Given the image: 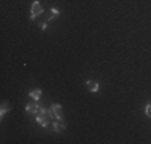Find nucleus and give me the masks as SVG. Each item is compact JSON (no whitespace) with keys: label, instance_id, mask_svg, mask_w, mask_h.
I'll return each instance as SVG.
<instances>
[{"label":"nucleus","instance_id":"f257e3e1","mask_svg":"<svg viewBox=\"0 0 151 144\" xmlns=\"http://www.w3.org/2000/svg\"><path fill=\"white\" fill-rule=\"evenodd\" d=\"M42 13H44V6H42L40 2H37V0H35V2L32 3V6H31V19L39 18Z\"/></svg>","mask_w":151,"mask_h":144},{"label":"nucleus","instance_id":"f03ea898","mask_svg":"<svg viewBox=\"0 0 151 144\" xmlns=\"http://www.w3.org/2000/svg\"><path fill=\"white\" fill-rule=\"evenodd\" d=\"M52 115H45V114H37L35 115V122H37L40 127H48L52 125Z\"/></svg>","mask_w":151,"mask_h":144},{"label":"nucleus","instance_id":"7ed1b4c3","mask_svg":"<svg viewBox=\"0 0 151 144\" xmlns=\"http://www.w3.org/2000/svg\"><path fill=\"white\" fill-rule=\"evenodd\" d=\"M52 127H53V131L55 133H61L66 130V122L63 120V118H55V120L52 122Z\"/></svg>","mask_w":151,"mask_h":144},{"label":"nucleus","instance_id":"20e7f679","mask_svg":"<svg viewBox=\"0 0 151 144\" xmlns=\"http://www.w3.org/2000/svg\"><path fill=\"white\" fill-rule=\"evenodd\" d=\"M39 109H40V104H39V101H32V103H29V104L26 106V112H27V114L37 115Z\"/></svg>","mask_w":151,"mask_h":144},{"label":"nucleus","instance_id":"39448f33","mask_svg":"<svg viewBox=\"0 0 151 144\" xmlns=\"http://www.w3.org/2000/svg\"><path fill=\"white\" fill-rule=\"evenodd\" d=\"M85 86H87V90H88V91H92V93H96L100 90V83H98V82H95V80H87V82H85Z\"/></svg>","mask_w":151,"mask_h":144},{"label":"nucleus","instance_id":"423d86ee","mask_svg":"<svg viewBox=\"0 0 151 144\" xmlns=\"http://www.w3.org/2000/svg\"><path fill=\"white\" fill-rule=\"evenodd\" d=\"M50 109H52V112H53V117H55V118H61V115H63V107H61L60 104H52Z\"/></svg>","mask_w":151,"mask_h":144},{"label":"nucleus","instance_id":"0eeeda50","mask_svg":"<svg viewBox=\"0 0 151 144\" xmlns=\"http://www.w3.org/2000/svg\"><path fill=\"white\" fill-rule=\"evenodd\" d=\"M40 96H42V90H39V88L31 90V91H29V98L32 101H39V99H40Z\"/></svg>","mask_w":151,"mask_h":144},{"label":"nucleus","instance_id":"6e6552de","mask_svg":"<svg viewBox=\"0 0 151 144\" xmlns=\"http://www.w3.org/2000/svg\"><path fill=\"white\" fill-rule=\"evenodd\" d=\"M8 110H10V104L8 103H2V107H0V117H3Z\"/></svg>","mask_w":151,"mask_h":144},{"label":"nucleus","instance_id":"1a4fd4ad","mask_svg":"<svg viewBox=\"0 0 151 144\" xmlns=\"http://www.w3.org/2000/svg\"><path fill=\"white\" fill-rule=\"evenodd\" d=\"M145 112H146V115H148V117H151V104H148V106H146Z\"/></svg>","mask_w":151,"mask_h":144},{"label":"nucleus","instance_id":"9d476101","mask_svg":"<svg viewBox=\"0 0 151 144\" xmlns=\"http://www.w3.org/2000/svg\"><path fill=\"white\" fill-rule=\"evenodd\" d=\"M50 13H52V14H55V16H58V14H60V11H58L56 8H52V10H50Z\"/></svg>","mask_w":151,"mask_h":144},{"label":"nucleus","instance_id":"9b49d317","mask_svg":"<svg viewBox=\"0 0 151 144\" xmlns=\"http://www.w3.org/2000/svg\"><path fill=\"white\" fill-rule=\"evenodd\" d=\"M47 24H48L47 21H44V23H40V29H42V31H45V29H47Z\"/></svg>","mask_w":151,"mask_h":144}]
</instances>
